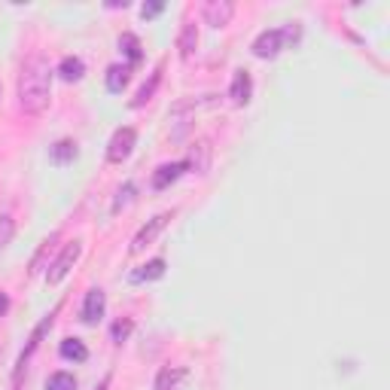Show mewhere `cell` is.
Listing matches in <instances>:
<instances>
[{"instance_id": "9a60e30c", "label": "cell", "mask_w": 390, "mask_h": 390, "mask_svg": "<svg viewBox=\"0 0 390 390\" xmlns=\"http://www.w3.org/2000/svg\"><path fill=\"white\" fill-rule=\"evenodd\" d=\"M77 144H73V140H58V144L49 149V159H52L55 165H68V162H73L77 159Z\"/></svg>"}, {"instance_id": "ffe728a7", "label": "cell", "mask_w": 390, "mask_h": 390, "mask_svg": "<svg viewBox=\"0 0 390 390\" xmlns=\"http://www.w3.org/2000/svg\"><path fill=\"white\" fill-rule=\"evenodd\" d=\"M183 378H186V369H165L159 381H156V390H174Z\"/></svg>"}, {"instance_id": "484cf974", "label": "cell", "mask_w": 390, "mask_h": 390, "mask_svg": "<svg viewBox=\"0 0 390 390\" xmlns=\"http://www.w3.org/2000/svg\"><path fill=\"white\" fill-rule=\"evenodd\" d=\"M162 10H165L162 0H153V3H144V6H140V15H144V19H153V15H159Z\"/></svg>"}, {"instance_id": "ba28073f", "label": "cell", "mask_w": 390, "mask_h": 390, "mask_svg": "<svg viewBox=\"0 0 390 390\" xmlns=\"http://www.w3.org/2000/svg\"><path fill=\"white\" fill-rule=\"evenodd\" d=\"M253 95V80L247 70H235V77H232V86H229V98L235 107H244L247 101H250Z\"/></svg>"}, {"instance_id": "44dd1931", "label": "cell", "mask_w": 390, "mask_h": 390, "mask_svg": "<svg viewBox=\"0 0 390 390\" xmlns=\"http://www.w3.org/2000/svg\"><path fill=\"white\" fill-rule=\"evenodd\" d=\"M159 80H162V68L156 70L153 77H149V82H147V86L140 89V92H137V98H135V101H131V107H144V104L149 101V98H153V92H156V86H159Z\"/></svg>"}, {"instance_id": "603a6c76", "label": "cell", "mask_w": 390, "mask_h": 390, "mask_svg": "<svg viewBox=\"0 0 390 390\" xmlns=\"http://www.w3.org/2000/svg\"><path fill=\"white\" fill-rule=\"evenodd\" d=\"M131 329H135V323H131V320H116L113 329H110L113 342H126V338L131 336Z\"/></svg>"}, {"instance_id": "5b68a950", "label": "cell", "mask_w": 390, "mask_h": 390, "mask_svg": "<svg viewBox=\"0 0 390 390\" xmlns=\"http://www.w3.org/2000/svg\"><path fill=\"white\" fill-rule=\"evenodd\" d=\"M202 15L211 28H226L232 22V15H235V3L232 0H207L202 6Z\"/></svg>"}, {"instance_id": "7402d4cb", "label": "cell", "mask_w": 390, "mask_h": 390, "mask_svg": "<svg viewBox=\"0 0 390 390\" xmlns=\"http://www.w3.org/2000/svg\"><path fill=\"white\" fill-rule=\"evenodd\" d=\"M13 235H15V220L10 213H0V250L13 241Z\"/></svg>"}, {"instance_id": "ac0fdd59", "label": "cell", "mask_w": 390, "mask_h": 390, "mask_svg": "<svg viewBox=\"0 0 390 390\" xmlns=\"http://www.w3.org/2000/svg\"><path fill=\"white\" fill-rule=\"evenodd\" d=\"M46 390H77V378L70 372H52L46 378Z\"/></svg>"}, {"instance_id": "30bf717a", "label": "cell", "mask_w": 390, "mask_h": 390, "mask_svg": "<svg viewBox=\"0 0 390 390\" xmlns=\"http://www.w3.org/2000/svg\"><path fill=\"white\" fill-rule=\"evenodd\" d=\"M183 171H189V165H186V162H171V165H162V168L153 174V189H165V186H171L174 180H177Z\"/></svg>"}, {"instance_id": "3957f363", "label": "cell", "mask_w": 390, "mask_h": 390, "mask_svg": "<svg viewBox=\"0 0 390 390\" xmlns=\"http://www.w3.org/2000/svg\"><path fill=\"white\" fill-rule=\"evenodd\" d=\"M80 253H82V244H80V241H73V244L64 247L61 256H58V260L49 265V275H46L49 284H61V280L68 278V271L73 269V262L80 260Z\"/></svg>"}, {"instance_id": "d4e9b609", "label": "cell", "mask_w": 390, "mask_h": 390, "mask_svg": "<svg viewBox=\"0 0 390 390\" xmlns=\"http://www.w3.org/2000/svg\"><path fill=\"white\" fill-rule=\"evenodd\" d=\"M131 195H135V183H126L119 189V195H116V204H113V211H122L128 202H131Z\"/></svg>"}, {"instance_id": "9c48e42d", "label": "cell", "mask_w": 390, "mask_h": 390, "mask_svg": "<svg viewBox=\"0 0 390 390\" xmlns=\"http://www.w3.org/2000/svg\"><path fill=\"white\" fill-rule=\"evenodd\" d=\"M55 311H58V308H55ZM55 311H52V314H46V317H43V323H40V327L34 329V336H31V342H28V347H24V351H22V357H19V363H15V381L22 378V372H24V363H28V360H31V354L37 351L40 338H43V336H46V329L52 327V317H55Z\"/></svg>"}, {"instance_id": "4316f807", "label": "cell", "mask_w": 390, "mask_h": 390, "mask_svg": "<svg viewBox=\"0 0 390 390\" xmlns=\"http://www.w3.org/2000/svg\"><path fill=\"white\" fill-rule=\"evenodd\" d=\"M6 311H10V296L0 293V314H6Z\"/></svg>"}, {"instance_id": "4fadbf2b", "label": "cell", "mask_w": 390, "mask_h": 390, "mask_svg": "<svg viewBox=\"0 0 390 390\" xmlns=\"http://www.w3.org/2000/svg\"><path fill=\"white\" fill-rule=\"evenodd\" d=\"M128 77H131V64H113V68H107V89L122 92L128 86Z\"/></svg>"}, {"instance_id": "5bb4252c", "label": "cell", "mask_w": 390, "mask_h": 390, "mask_svg": "<svg viewBox=\"0 0 390 390\" xmlns=\"http://www.w3.org/2000/svg\"><path fill=\"white\" fill-rule=\"evenodd\" d=\"M58 354L64 357V360H73V363H86L89 360V347L80 342V338H64L61 347H58Z\"/></svg>"}, {"instance_id": "8992f818", "label": "cell", "mask_w": 390, "mask_h": 390, "mask_svg": "<svg viewBox=\"0 0 390 390\" xmlns=\"http://www.w3.org/2000/svg\"><path fill=\"white\" fill-rule=\"evenodd\" d=\"M171 217H174V211H165V213H159V217L149 220L147 226L135 235V241H131V253H140L147 244H153V241H156V235H159V232H162L165 226H168V220H171Z\"/></svg>"}, {"instance_id": "cb8c5ba5", "label": "cell", "mask_w": 390, "mask_h": 390, "mask_svg": "<svg viewBox=\"0 0 390 390\" xmlns=\"http://www.w3.org/2000/svg\"><path fill=\"white\" fill-rule=\"evenodd\" d=\"M55 238H58V235H52V238H46V241L40 244V253L34 256V262H31V275H37V271H40V265H43V256L49 253V247L55 244Z\"/></svg>"}, {"instance_id": "e0dca14e", "label": "cell", "mask_w": 390, "mask_h": 390, "mask_svg": "<svg viewBox=\"0 0 390 390\" xmlns=\"http://www.w3.org/2000/svg\"><path fill=\"white\" fill-rule=\"evenodd\" d=\"M162 275H165V260H149L144 269L131 275V280H135V284H140V280H159Z\"/></svg>"}, {"instance_id": "6da1fadb", "label": "cell", "mask_w": 390, "mask_h": 390, "mask_svg": "<svg viewBox=\"0 0 390 390\" xmlns=\"http://www.w3.org/2000/svg\"><path fill=\"white\" fill-rule=\"evenodd\" d=\"M52 98V68L43 55H31L19 73V104L28 116H43Z\"/></svg>"}, {"instance_id": "277c9868", "label": "cell", "mask_w": 390, "mask_h": 390, "mask_svg": "<svg viewBox=\"0 0 390 390\" xmlns=\"http://www.w3.org/2000/svg\"><path fill=\"white\" fill-rule=\"evenodd\" d=\"M135 128H119L116 135L110 137V144H107V159H110L113 165H119V162H126L128 156H131V149H135Z\"/></svg>"}, {"instance_id": "83f0119b", "label": "cell", "mask_w": 390, "mask_h": 390, "mask_svg": "<svg viewBox=\"0 0 390 390\" xmlns=\"http://www.w3.org/2000/svg\"><path fill=\"white\" fill-rule=\"evenodd\" d=\"M107 384H110V375H107V378L101 381V387H98V390H107Z\"/></svg>"}, {"instance_id": "7a4b0ae2", "label": "cell", "mask_w": 390, "mask_h": 390, "mask_svg": "<svg viewBox=\"0 0 390 390\" xmlns=\"http://www.w3.org/2000/svg\"><path fill=\"white\" fill-rule=\"evenodd\" d=\"M296 40H299V28H296V24H284V28L262 31V34L253 40V55L256 58H275L280 49H287L290 43H296Z\"/></svg>"}, {"instance_id": "d6986e66", "label": "cell", "mask_w": 390, "mask_h": 390, "mask_svg": "<svg viewBox=\"0 0 390 390\" xmlns=\"http://www.w3.org/2000/svg\"><path fill=\"white\" fill-rule=\"evenodd\" d=\"M119 49L128 55L131 64H137L140 58H144V52H140V40H137L135 34H122V37H119Z\"/></svg>"}, {"instance_id": "7c38bea8", "label": "cell", "mask_w": 390, "mask_h": 390, "mask_svg": "<svg viewBox=\"0 0 390 390\" xmlns=\"http://www.w3.org/2000/svg\"><path fill=\"white\" fill-rule=\"evenodd\" d=\"M82 73H86V64H82V58H77V55L61 58V64H58V77L64 82H77V80H82Z\"/></svg>"}, {"instance_id": "52a82bcc", "label": "cell", "mask_w": 390, "mask_h": 390, "mask_svg": "<svg viewBox=\"0 0 390 390\" xmlns=\"http://www.w3.org/2000/svg\"><path fill=\"white\" fill-rule=\"evenodd\" d=\"M104 308H107L104 290H101V287H92V290L86 293V302H82V323L95 327V323L104 317Z\"/></svg>"}, {"instance_id": "2e32d148", "label": "cell", "mask_w": 390, "mask_h": 390, "mask_svg": "<svg viewBox=\"0 0 390 390\" xmlns=\"http://www.w3.org/2000/svg\"><path fill=\"white\" fill-rule=\"evenodd\" d=\"M189 168H195L198 174L207 171V165H211V147H207V140H198V144L193 147V156H189Z\"/></svg>"}, {"instance_id": "8fae6325", "label": "cell", "mask_w": 390, "mask_h": 390, "mask_svg": "<svg viewBox=\"0 0 390 390\" xmlns=\"http://www.w3.org/2000/svg\"><path fill=\"white\" fill-rule=\"evenodd\" d=\"M198 46V28L193 22H183V28H180V37H177V49H180V58H193Z\"/></svg>"}]
</instances>
